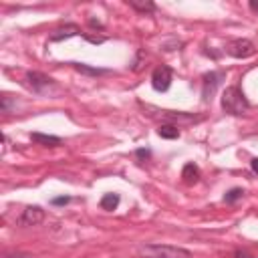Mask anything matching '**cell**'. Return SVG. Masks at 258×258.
Returning a JSON list of instances; mask_svg holds the SVG:
<instances>
[{"label":"cell","mask_w":258,"mask_h":258,"mask_svg":"<svg viewBox=\"0 0 258 258\" xmlns=\"http://www.w3.org/2000/svg\"><path fill=\"white\" fill-rule=\"evenodd\" d=\"M143 258H191V252L169 244H145L139 248Z\"/></svg>","instance_id":"cell-1"},{"label":"cell","mask_w":258,"mask_h":258,"mask_svg":"<svg viewBox=\"0 0 258 258\" xmlns=\"http://www.w3.org/2000/svg\"><path fill=\"white\" fill-rule=\"evenodd\" d=\"M222 109L230 115H244L250 109V103L240 91V87H228L222 95Z\"/></svg>","instance_id":"cell-2"},{"label":"cell","mask_w":258,"mask_h":258,"mask_svg":"<svg viewBox=\"0 0 258 258\" xmlns=\"http://www.w3.org/2000/svg\"><path fill=\"white\" fill-rule=\"evenodd\" d=\"M226 52L230 56H234V58H248V56H252L256 52V46L248 38H234V40H230L226 44Z\"/></svg>","instance_id":"cell-3"},{"label":"cell","mask_w":258,"mask_h":258,"mask_svg":"<svg viewBox=\"0 0 258 258\" xmlns=\"http://www.w3.org/2000/svg\"><path fill=\"white\" fill-rule=\"evenodd\" d=\"M171 77H173L171 69H169L167 64H159V67H155V71L151 73V87H153L157 93H163V91L169 89Z\"/></svg>","instance_id":"cell-4"},{"label":"cell","mask_w":258,"mask_h":258,"mask_svg":"<svg viewBox=\"0 0 258 258\" xmlns=\"http://www.w3.org/2000/svg\"><path fill=\"white\" fill-rule=\"evenodd\" d=\"M44 220V210L40 206H28L22 210V216L18 218L20 226H38Z\"/></svg>","instance_id":"cell-5"},{"label":"cell","mask_w":258,"mask_h":258,"mask_svg":"<svg viewBox=\"0 0 258 258\" xmlns=\"http://www.w3.org/2000/svg\"><path fill=\"white\" fill-rule=\"evenodd\" d=\"M149 109L159 113V117L169 121L171 125H175V123H191V121H200L202 119V117H196V115H189V113H181V111H165V109L159 111V109H153V107H149Z\"/></svg>","instance_id":"cell-6"},{"label":"cell","mask_w":258,"mask_h":258,"mask_svg":"<svg viewBox=\"0 0 258 258\" xmlns=\"http://www.w3.org/2000/svg\"><path fill=\"white\" fill-rule=\"evenodd\" d=\"M26 79H28V83H30V87L36 91V93H42L44 89H48L50 85H52V79L50 77H46V75H42V73H28L26 75Z\"/></svg>","instance_id":"cell-7"},{"label":"cell","mask_w":258,"mask_h":258,"mask_svg":"<svg viewBox=\"0 0 258 258\" xmlns=\"http://www.w3.org/2000/svg\"><path fill=\"white\" fill-rule=\"evenodd\" d=\"M224 73H206L204 75V99H210V95L216 91V87L222 83Z\"/></svg>","instance_id":"cell-8"},{"label":"cell","mask_w":258,"mask_h":258,"mask_svg":"<svg viewBox=\"0 0 258 258\" xmlns=\"http://www.w3.org/2000/svg\"><path fill=\"white\" fill-rule=\"evenodd\" d=\"M79 34H83L81 32V28L77 26V24H67V26H60V28H56L52 34H50V42H58V40H62V38H69V36H79Z\"/></svg>","instance_id":"cell-9"},{"label":"cell","mask_w":258,"mask_h":258,"mask_svg":"<svg viewBox=\"0 0 258 258\" xmlns=\"http://www.w3.org/2000/svg\"><path fill=\"white\" fill-rule=\"evenodd\" d=\"M181 179H183L185 185H196L200 181V167L194 161L185 163L183 169H181Z\"/></svg>","instance_id":"cell-10"},{"label":"cell","mask_w":258,"mask_h":258,"mask_svg":"<svg viewBox=\"0 0 258 258\" xmlns=\"http://www.w3.org/2000/svg\"><path fill=\"white\" fill-rule=\"evenodd\" d=\"M30 139L38 145H44V147H58L62 141L60 137H54V135H44V133H32Z\"/></svg>","instance_id":"cell-11"},{"label":"cell","mask_w":258,"mask_h":258,"mask_svg":"<svg viewBox=\"0 0 258 258\" xmlns=\"http://www.w3.org/2000/svg\"><path fill=\"white\" fill-rule=\"evenodd\" d=\"M127 4H129L133 10L141 12V14H151V12H155V4H153L151 0H127Z\"/></svg>","instance_id":"cell-12"},{"label":"cell","mask_w":258,"mask_h":258,"mask_svg":"<svg viewBox=\"0 0 258 258\" xmlns=\"http://www.w3.org/2000/svg\"><path fill=\"white\" fill-rule=\"evenodd\" d=\"M157 135L163 137V139H177V137H179V129H177V125L161 123V125L157 127Z\"/></svg>","instance_id":"cell-13"},{"label":"cell","mask_w":258,"mask_h":258,"mask_svg":"<svg viewBox=\"0 0 258 258\" xmlns=\"http://www.w3.org/2000/svg\"><path fill=\"white\" fill-rule=\"evenodd\" d=\"M119 206V194H105L101 198V208L107 212H113Z\"/></svg>","instance_id":"cell-14"},{"label":"cell","mask_w":258,"mask_h":258,"mask_svg":"<svg viewBox=\"0 0 258 258\" xmlns=\"http://www.w3.org/2000/svg\"><path fill=\"white\" fill-rule=\"evenodd\" d=\"M69 64H73V69H77V71H81L85 75H105V73H109L107 69H93V67L85 64V62H69Z\"/></svg>","instance_id":"cell-15"},{"label":"cell","mask_w":258,"mask_h":258,"mask_svg":"<svg viewBox=\"0 0 258 258\" xmlns=\"http://www.w3.org/2000/svg\"><path fill=\"white\" fill-rule=\"evenodd\" d=\"M242 196H244V189H242V187H232L230 191H226L224 202H226V204H234V202H238Z\"/></svg>","instance_id":"cell-16"},{"label":"cell","mask_w":258,"mask_h":258,"mask_svg":"<svg viewBox=\"0 0 258 258\" xmlns=\"http://www.w3.org/2000/svg\"><path fill=\"white\" fill-rule=\"evenodd\" d=\"M69 202H71V198H67V196L52 198V206H64V204H69Z\"/></svg>","instance_id":"cell-17"},{"label":"cell","mask_w":258,"mask_h":258,"mask_svg":"<svg viewBox=\"0 0 258 258\" xmlns=\"http://www.w3.org/2000/svg\"><path fill=\"white\" fill-rule=\"evenodd\" d=\"M89 42H95V44H101V42H105V36H91V34H83Z\"/></svg>","instance_id":"cell-18"},{"label":"cell","mask_w":258,"mask_h":258,"mask_svg":"<svg viewBox=\"0 0 258 258\" xmlns=\"http://www.w3.org/2000/svg\"><path fill=\"white\" fill-rule=\"evenodd\" d=\"M135 155H137L139 159H147V157L151 155V151H149V149H143V147H141V149H137V151H135Z\"/></svg>","instance_id":"cell-19"},{"label":"cell","mask_w":258,"mask_h":258,"mask_svg":"<svg viewBox=\"0 0 258 258\" xmlns=\"http://www.w3.org/2000/svg\"><path fill=\"white\" fill-rule=\"evenodd\" d=\"M250 167H252L254 173H258V157H254V159L250 161Z\"/></svg>","instance_id":"cell-20"},{"label":"cell","mask_w":258,"mask_h":258,"mask_svg":"<svg viewBox=\"0 0 258 258\" xmlns=\"http://www.w3.org/2000/svg\"><path fill=\"white\" fill-rule=\"evenodd\" d=\"M250 10L252 12H258V0H250Z\"/></svg>","instance_id":"cell-21"},{"label":"cell","mask_w":258,"mask_h":258,"mask_svg":"<svg viewBox=\"0 0 258 258\" xmlns=\"http://www.w3.org/2000/svg\"><path fill=\"white\" fill-rule=\"evenodd\" d=\"M236 258H252L250 254H242V252H236Z\"/></svg>","instance_id":"cell-22"}]
</instances>
